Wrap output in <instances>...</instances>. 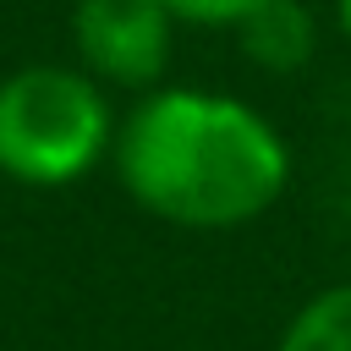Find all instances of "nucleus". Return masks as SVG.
Segmentation results:
<instances>
[{
  "instance_id": "7",
  "label": "nucleus",
  "mask_w": 351,
  "mask_h": 351,
  "mask_svg": "<svg viewBox=\"0 0 351 351\" xmlns=\"http://www.w3.org/2000/svg\"><path fill=\"white\" fill-rule=\"evenodd\" d=\"M335 27H340V38L351 44V0H335Z\"/></svg>"
},
{
  "instance_id": "1",
  "label": "nucleus",
  "mask_w": 351,
  "mask_h": 351,
  "mask_svg": "<svg viewBox=\"0 0 351 351\" xmlns=\"http://www.w3.org/2000/svg\"><path fill=\"white\" fill-rule=\"evenodd\" d=\"M121 192L176 230H241L291 186L280 126L219 88L159 82L115 126L110 148Z\"/></svg>"
},
{
  "instance_id": "6",
  "label": "nucleus",
  "mask_w": 351,
  "mask_h": 351,
  "mask_svg": "<svg viewBox=\"0 0 351 351\" xmlns=\"http://www.w3.org/2000/svg\"><path fill=\"white\" fill-rule=\"evenodd\" d=\"M170 5V16L176 22H186V27H241L258 5H269V0H165Z\"/></svg>"
},
{
  "instance_id": "3",
  "label": "nucleus",
  "mask_w": 351,
  "mask_h": 351,
  "mask_svg": "<svg viewBox=\"0 0 351 351\" xmlns=\"http://www.w3.org/2000/svg\"><path fill=\"white\" fill-rule=\"evenodd\" d=\"M176 16L165 0H77L71 5V49L77 66L104 88L148 93L165 82L176 55Z\"/></svg>"
},
{
  "instance_id": "5",
  "label": "nucleus",
  "mask_w": 351,
  "mask_h": 351,
  "mask_svg": "<svg viewBox=\"0 0 351 351\" xmlns=\"http://www.w3.org/2000/svg\"><path fill=\"white\" fill-rule=\"evenodd\" d=\"M274 351H351V280H335L296 302Z\"/></svg>"
},
{
  "instance_id": "2",
  "label": "nucleus",
  "mask_w": 351,
  "mask_h": 351,
  "mask_svg": "<svg viewBox=\"0 0 351 351\" xmlns=\"http://www.w3.org/2000/svg\"><path fill=\"white\" fill-rule=\"evenodd\" d=\"M110 88L82 66L33 60L0 77V176L16 186H77L115 148Z\"/></svg>"
},
{
  "instance_id": "4",
  "label": "nucleus",
  "mask_w": 351,
  "mask_h": 351,
  "mask_svg": "<svg viewBox=\"0 0 351 351\" xmlns=\"http://www.w3.org/2000/svg\"><path fill=\"white\" fill-rule=\"evenodd\" d=\"M236 44H241V55H247L258 71L291 77V71H302V66L313 60V49H318V16H313V5H302V0H269V5H258V11L236 27Z\"/></svg>"
}]
</instances>
